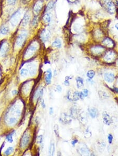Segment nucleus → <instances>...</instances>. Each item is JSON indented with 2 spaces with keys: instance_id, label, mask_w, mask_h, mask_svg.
Segmentation results:
<instances>
[{
  "instance_id": "ddd939ff",
  "label": "nucleus",
  "mask_w": 118,
  "mask_h": 156,
  "mask_svg": "<svg viewBox=\"0 0 118 156\" xmlns=\"http://www.w3.org/2000/svg\"><path fill=\"white\" fill-rule=\"evenodd\" d=\"M31 19V14L30 12L29 11H27L25 13L24 15L23 16V18L22 20V25L23 26H25L27 25L29 23Z\"/></svg>"
},
{
  "instance_id": "bb28decb",
  "label": "nucleus",
  "mask_w": 118,
  "mask_h": 156,
  "mask_svg": "<svg viewBox=\"0 0 118 156\" xmlns=\"http://www.w3.org/2000/svg\"><path fill=\"white\" fill-rule=\"evenodd\" d=\"M95 76V72L94 70H89L87 73V76L89 79H92Z\"/></svg>"
},
{
  "instance_id": "6ab92c4d",
  "label": "nucleus",
  "mask_w": 118,
  "mask_h": 156,
  "mask_svg": "<svg viewBox=\"0 0 118 156\" xmlns=\"http://www.w3.org/2000/svg\"><path fill=\"white\" fill-rule=\"evenodd\" d=\"M44 93V90L43 89H38L35 92V93L34 94V98L35 100H37V99H39L41 98V97L43 96V95Z\"/></svg>"
},
{
  "instance_id": "49530a36",
  "label": "nucleus",
  "mask_w": 118,
  "mask_h": 156,
  "mask_svg": "<svg viewBox=\"0 0 118 156\" xmlns=\"http://www.w3.org/2000/svg\"><path fill=\"white\" fill-rule=\"evenodd\" d=\"M11 93H12V95H15L17 94L18 91H17L16 90H13L12 91Z\"/></svg>"
},
{
  "instance_id": "4be33fe9",
  "label": "nucleus",
  "mask_w": 118,
  "mask_h": 156,
  "mask_svg": "<svg viewBox=\"0 0 118 156\" xmlns=\"http://www.w3.org/2000/svg\"><path fill=\"white\" fill-rule=\"evenodd\" d=\"M9 33V28L8 26H4L0 29V34L2 35H6Z\"/></svg>"
},
{
  "instance_id": "3c124183",
  "label": "nucleus",
  "mask_w": 118,
  "mask_h": 156,
  "mask_svg": "<svg viewBox=\"0 0 118 156\" xmlns=\"http://www.w3.org/2000/svg\"><path fill=\"white\" fill-rule=\"evenodd\" d=\"M117 5L118 6V1H117Z\"/></svg>"
},
{
  "instance_id": "f3484780",
  "label": "nucleus",
  "mask_w": 118,
  "mask_h": 156,
  "mask_svg": "<svg viewBox=\"0 0 118 156\" xmlns=\"http://www.w3.org/2000/svg\"><path fill=\"white\" fill-rule=\"evenodd\" d=\"M52 46L57 48H60L62 46V43L61 40L59 38H57L52 43Z\"/></svg>"
},
{
  "instance_id": "a19ab883",
  "label": "nucleus",
  "mask_w": 118,
  "mask_h": 156,
  "mask_svg": "<svg viewBox=\"0 0 118 156\" xmlns=\"http://www.w3.org/2000/svg\"><path fill=\"white\" fill-rule=\"evenodd\" d=\"M82 93H83V94L84 96H85V97H86L88 96L89 91H88V90L87 89H85L84 90H83V91H82Z\"/></svg>"
},
{
  "instance_id": "5fc2aeb1",
  "label": "nucleus",
  "mask_w": 118,
  "mask_h": 156,
  "mask_svg": "<svg viewBox=\"0 0 118 156\" xmlns=\"http://www.w3.org/2000/svg\"></svg>"
},
{
  "instance_id": "20e7f679",
  "label": "nucleus",
  "mask_w": 118,
  "mask_h": 156,
  "mask_svg": "<svg viewBox=\"0 0 118 156\" xmlns=\"http://www.w3.org/2000/svg\"><path fill=\"white\" fill-rule=\"evenodd\" d=\"M60 122L64 124H68L71 122V118L66 113H62L60 116Z\"/></svg>"
},
{
  "instance_id": "1a4fd4ad",
  "label": "nucleus",
  "mask_w": 118,
  "mask_h": 156,
  "mask_svg": "<svg viewBox=\"0 0 118 156\" xmlns=\"http://www.w3.org/2000/svg\"><path fill=\"white\" fill-rule=\"evenodd\" d=\"M43 2L42 0H38L36 2L33 8L34 11L35 13L38 14L40 12L43 8Z\"/></svg>"
},
{
  "instance_id": "c9c22d12",
  "label": "nucleus",
  "mask_w": 118,
  "mask_h": 156,
  "mask_svg": "<svg viewBox=\"0 0 118 156\" xmlns=\"http://www.w3.org/2000/svg\"><path fill=\"white\" fill-rule=\"evenodd\" d=\"M37 23H38V19L37 16H35L33 19V21H32V25H33V26L36 25Z\"/></svg>"
},
{
  "instance_id": "412c9836",
  "label": "nucleus",
  "mask_w": 118,
  "mask_h": 156,
  "mask_svg": "<svg viewBox=\"0 0 118 156\" xmlns=\"http://www.w3.org/2000/svg\"><path fill=\"white\" fill-rule=\"evenodd\" d=\"M77 83V87L78 88H81L84 86V80L83 79L80 77H77L76 78Z\"/></svg>"
},
{
  "instance_id": "473e14b6",
  "label": "nucleus",
  "mask_w": 118,
  "mask_h": 156,
  "mask_svg": "<svg viewBox=\"0 0 118 156\" xmlns=\"http://www.w3.org/2000/svg\"><path fill=\"white\" fill-rule=\"evenodd\" d=\"M79 91H75L73 94V97L72 98V100L74 101H77L79 100Z\"/></svg>"
},
{
  "instance_id": "c03bdc74",
  "label": "nucleus",
  "mask_w": 118,
  "mask_h": 156,
  "mask_svg": "<svg viewBox=\"0 0 118 156\" xmlns=\"http://www.w3.org/2000/svg\"><path fill=\"white\" fill-rule=\"evenodd\" d=\"M78 143V140L77 139H75L74 140L72 141V142H71V144H72V145L73 146H74L75 145H76L77 143Z\"/></svg>"
},
{
  "instance_id": "4c0bfd02",
  "label": "nucleus",
  "mask_w": 118,
  "mask_h": 156,
  "mask_svg": "<svg viewBox=\"0 0 118 156\" xmlns=\"http://www.w3.org/2000/svg\"><path fill=\"white\" fill-rule=\"evenodd\" d=\"M69 76H67L66 77V79L65 81H64V84H65V85H66V86H69L70 85L69 81Z\"/></svg>"
},
{
  "instance_id": "5701e85b",
  "label": "nucleus",
  "mask_w": 118,
  "mask_h": 156,
  "mask_svg": "<svg viewBox=\"0 0 118 156\" xmlns=\"http://www.w3.org/2000/svg\"><path fill=\"white\" fill-rule=\"evenodd\" d=\"M55 151V144L54 143H52L50 145V146L48 149V153L50 156H53L54 155Z\"/></svg>"
},
{
  "instance_id": "72a5a7b5",
  "label": "nucleus",
  "mask_w": 118,
  "mask_h": 156,
  "mask_svg": "<svg viewBox=\"0 0 118 156\" xmlns=\"http://www.w3.org/2000/svg\"><path fill=\"white\" fill-rule=\"evenodd\" d=\"M16 119L15 118H10L9 119V125H13V124L15 123H16Z\"/></svg>"
},
{
  "instance_id": "f257e3e1",
  "label": "nucleus",
  "mask_w": 118,
  "mask_h": 156,
  "mask_svg": "<svg viewBox=\"0 0 118 156\" xmlns=\"http://www.w3.org/2000/svg\"><path fill=\"white\" fill-rule=\"evenodd\" d=\"M105 9L110 14H113L116 11V6L112 0H101Z\"/></svg>"
},
{
  "instance_id": "a878e982",
  "label": "nucleus",
  "mask_w": 118,
  "mask_h": 156,
  "mask_svg": "<svg viewBox=\"0 0 118 156\" xmlns=\"http://www.w3.org/2000/svg\"><path fill=\"white\" fill-rule=\"evenodd\" d=\"M44 21L46 23H49L51 22V16L49 13H46L43 17Z\"/></svg>"
},
{
  "instance_id": "ea45409f",
  "label": "nucleus",
  "mask_w": 118,
  "mask_h": 156,
  "mask_svg": "<svg viewBox=\"0 0 118 156\" xmlns=\"http://www.w3.org/2000/svg\"><path fill=\"white\" fill-rule=\"evenodd\" d=\"M56 90L57 92H59V93H60V92H61L62 90V86H60V85H57V86L56 87Z\"/></svg>"
},
{
  "instance_id": "a18cd8bd",
  "label": "nucleus",
  "mask_w": 118,
  "mask_h": 156,
  "mask_svg": "<svg viewBox=\"0 0 118 156\" xmlns=\"http://www.w3.org/2000/svg\"><path fill=\"white\" fill-rule=\"evenodd\" d=\"M49 114L51 115H52L54 113V108L53 107H51L49 108Z\"/></svg>"
},
{
  "instance_id": "37998d69",
  "label": "nucleus",
  "mask_w": 118,
  "mask_h": 156,
  "mask_svg": "<svg viewBox=\"0 0 118 156\" xmlns=\"http://www.w3.org/2000/svg\"><path fill=\"white\" fill-rule=\"evenodd\" d=\"M41 106L43 108H45L46 107V104H45V101L43 99H42V100H41Z\"/></svg>"
},
{
  "instance_id": "cd10ccee",
  "label": "nucleus",
  "mask_w": 118,
  "mask_h": 156,
  "mask_svg": "<svg viewBox=\"0 0 118 156\" xmlns=\"http://www.w3.org/2000/svg\"><path fill=\"white\" fill-rule=\"evenodd\" d=\"M14 148L12 147H9L4 152V155L6 156H9L14 151Z\"/></svg>"
},
{
  "instance_id": "0eeeda50",
  "label": "nucleus",
  "mask_w": 118,
  "mask_h": 156,
  "mask_svg": "<svg viewBox=\"0 0 118 156\" xmlns=\"http://www.w3.org/2000/svg\"><path fill=\"white\" fill-rule=\"evenodd\" d=\"M9 49V45L7 43H3L1 47H0V55L1 57H4L7 53L8 52Z\"/></svg>"
},
{
  "instance_id": "7c9ffc66",
  "label": "nucleus",
  "mask_w": 118,
  "mask_h": 156,
  "mask_svg": "<svg viewBox=\"0 0 118 156\" xmlns=\"http://www.w3.org/2000/svg\"><path fill=\"white\" fill-rule=\"evenodd\" d=\"M28 74V70L26 68H23L20 71V75L22 76H26Z\"/></svg>"
},
{
  "instance_id": "7ed1b4c3",
  "label": "nucleus",
  "mask_w": 118,
  "mask_h": 156,
  "mask_svg": "<svg viewBox=\"0 0 118 156\" xmlns=\"http://www.w3.org/2000/svg\"><path fill=\"white\" fill-rule=\"evenodd\" d=\"M27 36L26 31H23L17 36L16 41V44L18 46H22Z\"/></svg>"
},
{
  "instance_id": "e433bc0d",
  "label": "nucleus",
  "mask_w": 118,
  "mask_h": 156,
  "mask_svg": "<svg viewBox=\"0 0 118 156\" xmlns=\"http://www.w3.org/2000/svg\"><path fill=\"white\" fill-rule=\"evenodd\" d=\"M113 136L111 134H109L108 136V140L110 144H111L113 141Z\"/></svg>"
},
{
  "instance_id": "aec40b11",
  "label": "nucleus",
  "mask_w": 118,
  "mask_h": 156,
  "mask_svg": "<svg viewBox=\"0 0 118 156\" xmlns=\"http://www.w3.org/2000/svg\"><path fill=\"white\" fill-rule=\"evenodd\" d=\"M70 115L71 117H72L73 118H77L78 113V111L76 107H73L72 108H71L70 109Z\"/></svg>"
},
{
  "instance_id": "393cba45",
  "label": "nucleus",
  "mask_w": 118,
  "mask_h": 156,
  "mask_svg": "<svg viewBox=\"0 0 118 156\" xmlns=\"http://www.w3.org/2000/svg\"><path fill=\"white\" fill-rule=\"evenodd\" d=\"M80 152L82 154V155H89V151L88 148H87V147H82L80 148Z\"/></svg>"
},
{
  "instance_id": "9d476101",
  "label": "nucleus",
  "mask_w": 118,
  "mask_h": 156,
  "mask_svg": "<svg viewBox=\"0 0 118 156\" xmlns=\"http://www.w3.org/2000/svg\"><path fill=\"white\" fill-rule=\"evenodd\" d=\"M30 136L27 134H25L22 137V139L21 141V146L24 148L27 146V145L29 143Z\"/></svg>"
},
{
  "instance_id": "2f4dec72",
  "label": "nucleus",
  "mask_w": 118,
  "mask_h": 156,
  "mask_svg": "<svg viewBox=\"0 0 118 156\" xmlns=\"http://www.w3.org/2000/svg\"><path fill=\"white\" fill-rule=\"evenodd\" d=\"M54 133L56 134L57 137H59V127L57 125H55L54 127Z\"/></svg>"
},
{
  "instance_id": "423d86ee",
  "label": "nucleus",
  "mask_w": 118,
  "mask_h": 156,
  "mask_svg": "<svg viewBox=\"0 0 118 156\" xmlns=\"http://www.w3.org/2000/svg\"><path fill=\"white\" fill-rule=\"evenodd\" d=\"M37 45L35 44H32L30 46H29V47H28L27 51L25 53V55L29 57L32 56L33 54V53L36 51V50L37 49Z\"/></svg>"
},
{
  "instance_id": "a211bd4d",
  "label": "nucleus",
  "mask_w": 118,
  "mask_h": 156,
  "mask_svg": "<svg viewBox=\"0 0 118 156\" xmlns=\"http://www.w3.org/2000/svg\"><path fill=\"white\" fill-rule=\"evenodd\" d=\"M103 49H104V48L103 47L100 46H95L92 48V51L95 54L98 55L100 54V53H101V52L103 51Z\"/></svg>"
},
{
  "instance_id": "c756f323",
  "label": "nucleus",
  "mask_w": 118,
  "mask_h": 156,
  "mask_svg": "<svg viewBox=\"0 0 118 156\" xmlns=\"http://www.w3.org/2000/svg\"><path fill=\"white\" fill-rule=\"evenodd\" d=\"M13 133H12L8 134V136L6 137V139L8 141L9 143H12L13 142Z\"/></svg>"
},
{
  "instance_id": "2eb2a0df",
  "label": "nucleus",
  "mask_w": 118,
  "mask_h": 156,
  "mask_svg": "<svg viewBox=\"0 0 118 156\" xmlns=\"http://www.w3.org/2000/svg\"><path fill=\"white\" fill-rule=\"evenodd\" d=\"M88 111L89 112V115L92 118H95L98 116V111L97 109L94 107L89 108L88 109Z\"/></svg>"
},
{
  "instance_id": "9b49d317",
  "label": "nucleus",
  "mask_w": 118,
  "mask_h": 156,
  "mask_svg": "<svg viewBox=\"0 0 118 156\" xmlns=\"http://www.w3.org/2000/svg\"><path fill=\"white\" fill-rule=\"evenodd\" d=\"M103 121L106 125H110L112 123V119L108 113L104 112L103 113Z\"/></svg>"
},
{
  "instance_id": "6e6552de",
  "label": "nucleus",
  "mask_w": 118,
  "mask_h": 156,
  "mask_svg": "<svg viewBox=\"0 0 118 156\" xmlns=\"http://www.w3.org/2000/svg\"><path fill=\"white\" fill-rule=\"evenodd\" d=\"M105 80L109 83H112L115 79L114 74L112 73H106L104 74Z\"/></svg>"
},
{
  "instance_id": "f8f14e48",
  "label": "nucleus",
  "mask_w": 118,
  "mask_h": 156,
  "mask_svg": "<svg viewBox=\"0 0 118 156\" xmlns=\"http://www.w3.org/2000/svg\"><path fill=\"white\" fill-rule=\"evenodd\" d=\"M102 43L105 46L110 48L113 47L114 45L113 41L109 37H106L102 41Z\"/></svg>"
},
{
  "instance_id": "58836bf2",
  "label": "nucleus",
  "mask_w": 118,
  "mask_h": 156,
  "mask_svg": "<svg viewBox=\"0 0 118 156\" xmlns=\"http://www.w3.org/2000/svg\"><path fill=\"white\" fill-rule=\"evenodd\" d=\"M16 1L17 0H8V3L10 5H14L15 4Z\"/></svg>"
},
{
  "instance_id": "b1692460",
  "label": "nucleus",
  "mask_w": 118,
  "mask_h": 156,
  "mask_svg": "<svg viewBox=\"0 0 118 156\" xmlns=\"http://www.w3.org/2000/svg\"><path fill=\"white\" fill-rule=\"evenodd\" d=\"M55 2L54 1H53V0H52V1H49V3L47 4V6H46V11H48L53 9L55 6Z\"/></svg>"
},
{
  "instance_id": "8fccbe9b",
  "label": "nucleus",
  "mask_w": 118,
  "mask_h": 156,
  "mask_svg": "<svg viewBox=\"0 0 118 156\" xmlns=\"http://www.w3.org/2000/svg\"><path fill=\"white\" fill-rule=\"evenodd\" d=\"M69 1H70V2H73L75 1H76V0H69Z\"/></svg>"
},
{
  "instance_id": "c85d7f7f",
  "label": "nucleus",
  "mask_w": 118,
  "mask_h": 156,
  "mask_svg": "<svg viewBox=\"0 0 118 156\" xmlns=\"http://www.w3.org/2000/svg\"><path fill=\"white\" fill-rule=\"evenodd\" d=\"M74 29L76 31V32H80L83 30V26H82L79 24H76L74 27Z\"/></svg>"
},
{
  "instance_id": "39448f33",
  "label": "nucleus",
  "mask_w": 118,
  "mask_h": 156,
  "mask_svg": "<svg viewBox=\"0 0 118 156\" xmlns=\"http://www.w3.org/2000/svg\"><path fill=\"white\" fill-rule=\"evenodd\" d=\"M41 37L42 40L44 42H47L51 38V33L47 30H44L42 31L41 34Z\"/></svg>"
},
{
  "instance_id": "864d4df0",
  "label": "nucleus",
  "mask_w": 118,
  "mask_h": 156,
  "mask_svg": "<svg viewBox=\"0 0 118 156\" xmlns=\"http://www.w3.org/2000/svg\"><path fill=\"white\" fill-rule=\"evenodd\" d=\"M24 1H27V0H24Z\"/></svg>"
},
{
  "instance_id": "dca6fc26",
  "label": "nucleus",
  "mask_w": 118,
  "mask_h": 156,
  "mask_svg": "<svg viewBox=\"0 0 118 156\" xmlns=\"http://www.w3.org/2000/svg\"><path fill=\"white\" fill-rule=\"evenodd\" d=\"M115 57V54L113 51H109L105 56V59L107 61H111Z\"/></svg>"
},
{
  "instance_id": "79ce46f5",
  "label": "nucleus",
  "mask_w": 118,
  "mask_h": 156,
  "mask_svg": "<svg viewBox=\"0 0 118 156\" xmlns=\"http://www.w3.org/2000/svg\"><path fill=\"white\" fill-rule=\"evenodd\" d=\"M101 93H99L100 94H101V95H100V96L102 97H103V98H106V97H108V95H107V94L105 93V92H103V93H102V91H100Z\"/></svg>"
},
{
  "instance_id": "f704fd0d",
  "label": "nucleus",
  "mask_w": 118,
  "mask_h": 156,
  "mask_svg": "<svg viewBox=\"0 0 118 156\" xmlns=\"http://www.w3.org/2000/svg\"><path fill=\"white\" fill-rule=\"evenodd\" d=\"M37 143L38 144H41L43 143V136L42 135H39L37 137Z\"/></svg>"
},
{
  "instance_id": "f03ea898",
  "label": "nucleus",
  "mask_w": 118,
  "mask_h": 156,
  "mask_svg": "<svg viewBox=\"0 0 118 156\" xmlns=\"http://www.w3.org/2000/svg\"><path fill=\"white\" fill-rule=\"evenodd\" d=\"M21 15H22V11L21 10H19L13 14L10 20V23L12 27H15L20 23L21 19Z\"/></svg>"
},
{
  "instance_id": "09e8293b",
  "label": "nucleus",
  "mask_w": 118,
  "mask_h": 156,
  "mask_svg": "<svg viewBox=\"0 0 118 156\" xmlns=\"http://www.w3.org/2000/svg\"><path fill=\"white\" fill-rule=\"evenodd\" d=\"M114 90H115L117 92V93H118V88H114Z\"/></svg>"
},
{
  "instance_id": "603ef678",
  "label": "nucleus",
  "mask_w": 118,
  "mask_h": 156,
  "mask_svg": "<svg viewBox=\"0 0 118 156\" xmlns=\"http://www.w3.org/2000/svg\"></svg>"
},
{
  "instance_id": "4468645a",
  "label": "nucleus",
  "mask_w": 118,
  "mask_h": 156,
  "mask_svg": "<svg viewBox=\"0 0 118 156\" xmlns=\"http://www.w3.org/2000/svg\"><path fill=\"white\" fill-rule=\"evenodd\" d=\"M52 72L51 69H48L46 71V74L45 76V82L47 85L51 83V79L52 78Z\"/></svg>"
},
{
  "instance_id": "de8ad7c7",
  "label": "nucleus",
  "mask_w": 118,
  "mask_h": 156,
  "mask_svg": "<svg viewBox=\"0 0 118 156\" xmlns=\"http://www.w3.org/2000/svg\"><path fill=\"white\" fill-rule=\"evenodd\" d=\"M115 28L118 31V23H116L115 25Z\"/></svg>"
}]
</instances>
